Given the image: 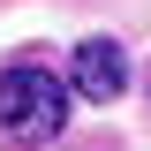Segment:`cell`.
Segmentation results:
<instances>
[{
	"instance_id": "1",
	"label": "cell",
	"mask_w": 151,
	"mask_h": 151,
	"mask_svg": "<svg viewBox=\"0 0 151 151\" xmlns=\"http://www.w3.org/2000/svg\"><path fill=\"white\" fill-rule=\"evenodd\" d=\"M0 129L15 144H53L68 129V91L45 60H8L0 68Z\"/></svg>"
},
{
	"instance_id": "2",
	"label": "cell",
	"mask_w": 151,
	"mask_h": 151,
	"mask_svg": "<svg viewBox=\"0 0 151 151\" xmlns=\"http://www.w3.org/2000/svg\"><path fill=\"white\" fill-rule=\"evenodd\" d=\"M121 83H129L121 45H113V38H83V45H76V98L106 106V98H121Z\"/></svg>"
}]
</instances>
